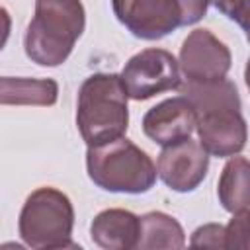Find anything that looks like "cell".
<instances>
[{"mask_svg":"<svg viewBox=\"0 0 250 250\" xmlns=\"http://www.w3.org/2000/svg\"><path fill=\"white\" fill-rule=\"evenodd\" d=\"M127 98L143 102L156 94L178 90L182 86V72L176 57L158 47L145 49L133 55L119 74Z\"/></svg>","mask_w":250,"mask_h":250,"instance_id":"6","label":"cell"},{"mask_svg":"<svg viewBox=\"0 0 250 250\" xmlns=\"http://www.w3.org/2000/svg\"><path fill=\"white\" fill-rule=\"evenodd\" d=\"M86 27L80 0H35V14L27 23L23 49L39 66L62 64Z\"/></svg>","mask_w":250,"mask_h":250,"instance_id":"2","label":"cell"},{"mask_svg":"<svg viewBox=\"0 0 250 250\" xmlns=\"http://www.w3.org/2000/svg\"><path fill=\"white\" fill-rule=\"evenodd\" d=\"M209 170V154L191 137L162 146L156 162V176L178 193L199 188Z\"/></svg>","mask_w":250,"mask_h":250,"instance_id":"8","label":"cell"},{"mask_svg":"<svg viewBox=\"0 0 250 250\" xmlns=\"http://www.w3.org/2000/svg\"><path fill=\"white\" fill-rule=\"evenodd\" d=\"M180 12V25H193L197 23L209 8V0H176Z\"/></svg>","mask_w":250,"mask_h":250,"instance_id":"18","label":"cell"},{"mask_svg":"<svg viewBox=\"0 0 250 250\" xmlns=\"http://www.w3.org/2000/svg\"><path fill=\"white\" fill-rule=\"evenodd\" d=\"M127 100L123 82L115 72H96L80 84L76 127L88 146L109 143L127 133Z\"/></svg>","mask_w":250,"mask_h":250,"instance_id":"3","label":"cell"},{"mask_svg":"<svg viewBox=\"0 0 250 250\" xmlns=\"http://www.w3.org/2000/svg\"><path fill=\"white\" fill-rule=\"evenodd\" d=\"M10 29H12V18H10L8 10L0 6V51H2V49H4V45L8 43Z\"/></svg>","mask_w":250,"mask_h":250,"instance_id":"19","label":"cell"},{"mask_svg":"<svg viewBox=\"0 0 250 250\" xmlns=\"http://www.w3.org/2000/svg\"><path fill=\"white\" fill-rule=\"evenodd\" d=\"M178 90H182L195 109V131L203 150L219 158L240 154L246 146L248 131L234 82L229 78L213 82H186Z\"/></svg>","mask_w":250,"mask_h":250,"instance_id":"1","label":"cell"},{"mask_svg":"<svg viewBox=\"0 0 250 250\" xmlns=\"http://www.w3.org/2000/svg\"><path fill=\"white\" fill-rule=\"evenodd\" d=\"M74 207L66 193L55 188L31 191L20 211L18 230L25 246L35 250L78 248L72 242Z\"/></svg>","mask_w":250,"mask_h":250,"instance_id":"5","label":"cell"},{"mask_svg":"<svg viewBox=\"0 0 250 250\" xmlns=\"http://www.w3.org/2000/svg\"><path fill=\"white\" fill-rule=\"evenodd\" d=\"M223 16L236 21L244 31L248 29V0H209Z\"/></svg>","mask_w":250,"mask_h":250,"instance_id":"17","label":"cell"},{"mask_svg":"<svg viewBox=\"0 0 250 250\" xmlns=\"http://www.w3.org/2000/svg\"><path fill=\"white\" fill-rule=\"evenodd\" d=\"M186 232L182 225L168 213L150 211L139 217V240L137 248L152 250V248H184Z\"/></svg>","mask_w":250,"mask_h":250,"instance_id":"14","label":"cell"},{"mask_svg":"<svg viewBox=\"0 0 250 250\" xmlns=\"http://www.w3.org/2000/svg\"><path fill=\"white\" fill-rule=\"evenodd\" d=\"M225 248H248V211L232 213L230 223L225 227Z\"/></svg>","mask_w":250,"mask_h":250,"instance_id":"15","label":"cell"},{"mask_svg":"<svg viewBox=\"0 0 250 250\" xmlns=\"http://www.w3.org/2000/svg\"><path fill=\"white\" fill-rule=\"evenodd\" d=\"M86 170L100 189L111 193H146L156 182V164L125 135L88 146Z\"/></svg>","mask_w":250,"mask_h":250,"instance_id":"4","label":"cell"},{"mask_svg":"<svg viewBox=\"0 0 250 250\" xmlns=\"http://www.w3.org/2000/svg\"><path fill=\"white\" fill-rule=\"evenodd\" d=\"M92 242L105 250H131L139 240V217L127 209H104L90 225Z\"/></svg>","mask_w":250,"mask_h":250,"instance_id":"11","label":"cell"},{"mask_svg":"<svg viewBox=\"0 0 250 250\" xmlns=\"http://www.w3.org/2000/svg\"><path fill=\"white\" fill-rule=\"evenodd\" d=\"M248 176H250L248 158L238 154L230 156L217 184V197L225 211L229 213L248 211V203H250Z\"/></svg>","mask_w":250,"mask_h":250,"instance_id":"13","label":"cell"},{"mask_svg":"<svg viewBox=\"0 0 250 250\" xmlns=\"http://www.w3.org/2000/svg\"><path fill=\"white\" fill-rule=\"evenodd\" d=\"M191 246H209V248H225V227L219 223H207L197 227L189 238Z\"/></svg>","mask_w":250,"mask_h":250,"instance_id":"16","label":"cell"},{"mask_svg":"<svg viewBox=\"0 0 250 250\" xmlns=\"http://www.w3.org/2000/svg\"><path fill=\"white\" fill-rule=\"evenodd\" d=\"M230 62L232 55L229 47L205 27L189 31L180 47L178 66L186 82H213L227 78Z\"/></svg>","mask_w":250,"mask_h":250,"instance_id":"7","label":"cell"},{"mask_svg":"<svg viewBox=\"0 0 250 250\" xmlns=\"http://www.w3.org/2000/svg\"><path fill=\"white\" fill-rule=\"evenodd\" d=\"M195 109L186 96L162 100L143 117V133L160 146L191 137L195 131Z\"/></svg>","mask_w":250,"mask_h":250,"instance_id":"10","label":"cell"},{"mask_svg":"<svg viewBox=\"0 0 250 250\" xmlns=\"http://www.w3.org/2000/svg\"><path fill=\"white\" fill-rule=\"evenodd\" d=\"M59 84L53 78L0 76V105H55Z\"/></svg>","mask_w":250,"mask_h":250,"instance_id":"12","label":"cell"},{"mask_svg":"<svg viewBox=\"0 0 250 250\" xmlns=\"http://www.w3.org/2000/svg\"><path fill=\"white\" fill-rule=\"evenodd\" d=\"M115 18L139 39L156 41L180 27L176 0H111Z\"/></svg>","mask_w":250,"mask_h":250,"instance_id":"9","label":"cell"}]
</instances>
